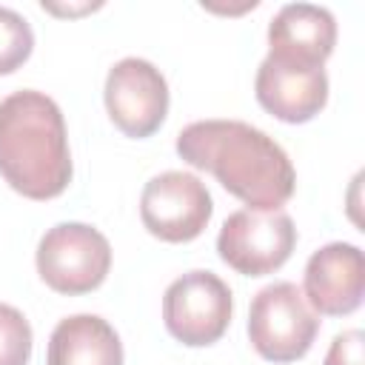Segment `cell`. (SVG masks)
<instances>
[{"label": "cell", "instance_id": "6da1fadb", "mask_svg": "<svg viewBox=\"0 0 365 365\" xmlns=\"http://www.w3.org/2000/svg\"><path fill=\"white\" fill-rule=\"evenodd\" d=\"M177 154L211 171L217 182L254 211H282L297 174L285 148L242 120H197L177 134Z\"/></svg>", "mask_w": 365, "mask_h": 365}, {"label": "cell", "instance_id": "7a4b0ae2", "mask_svg": "<svg viewBox=\"0 0 365 365\" xmlns=\"http://www.w3.org/2000/svg\"><path fill=\"white\" fill-rule=\"evenodd\" d=\"M71 151L60 106L34 88L0 100V174L29 200H51L71 182Z\"/></svg>", "mask_w": 365, "mask_h": 365}, {"label": "cell", "instance_id": "3957f363", "mask_svg": "<svg viewBox=\"0 0 365 365\" xmlns=\"http://www.w3.org/2000/svg\"><path fill=\"white\" fill-rule=\"evenodd\" d=\"M319 317L294 282H271L257 291L248 311V336L259 356L294 362L317 339Z\"/></svg>", "mask_w": 365, "mask_h": 365}, {"label": "cell", "instance_id": "277c9868", "mask_svg": "<svg viewBox=\"0 0 365 365\" xmlns=\"http://www.w3.org/2000/svg\"><path fill=\"white\" fill-rule=\"evenodd\" d=\"M111 268L108 240L88 222H57L37 245V274L57 294H88Z\"/></svg>", "mask_w": 365, "mask_h": 365}, {"label": "cell", "instance_id": "5b68a950", "mask_svg": "<svg viewBox=\"0 0 365 365\" xmlns=\"http://www.w3.org/2000/svg\"><path fill=\"white\" fill-rule=\"evenodd\" d=\"M297 245L294 220L285 211H234L217 237L220 259L245 277H265L282 268Z\"/></svg>", "mask_w": 365, "mask_h": 365}, {"label": "cell", "instance_id": "8992f818", "mask_svg": "<svg viewBox=\"0 0 365 365\" xmlns=\"http://www.w3.org/2000/svg\"><path fill=\"white\" fill-rule=\"evenodd\" d=\"M231 288L214 271H188L163 294V322L174 339L191 348L217 342L231 322Z\"/></svg>", "mask_w": 365, "mask_h": 365}, {"label": "cell", "instance_id": "52a82bcc", "mask_svg": "<svg viewBox=\"0 0 365 365\" xmlns=\"http://www.w3.org/2000/svg\"><path fill=\"white\" fill-rule=\"evenodd\" d=\"M214 202L205 182L188 171H163L151 177L140 197V220L163 242H188L211 220Z\"/></svg>", "mask_w": 365, "mask_h": 365}, {"label": "cell", "instance_id": "ba28073f", "mask_svg": "<svg viewBox=\"0 0 365 365\" xmlns=\"http://www.w3.org/2000/svg\"><path fill=\"white\" fill-rule=\"evenodd\" d=\"M106 108L114 125L128 137H151L168 114V83L163 71L143 57H123L106 77Z\"/></svg>", "mask_w": 365, "mask_h": 365}, {"label": "cell", "instance_id": "9c48e42d", "mask_svg": "<svg viewBox=\"0 0 365 365\" xmlns=\"http://www.w3.org/2000/svg\"><path fill=\"white\" fill-rule=\"evenodd\" d=\"M254 94L265 111L282 123H308L328 103V74L322 66H302L265 57L257 68Z\"/></svg>", "mask_w": 365, "mask_h": 365}, {"label": "cell", "instance_id": "30bf717a", "mask_svg": "<svg viewBox=\"0 0 365 365\" xmlns=\"http://www.w3.org/2000/svg\"><path fill=\"white\" fill-rule=\"evenodd\" d=\"M305 299L325 317H342L362 305L365 259L351 242H328L305 265Z\"/></svg>", "mask_w": 365, "mask_h": 365}, {"label": "cell", "instance_id": "8fae6325", "mask_svg": "<svg viewBox=\"0 0 365 365\" xmlns=\"http://www.w3.org/2000/svg\"><path fill=\"white\" fill-rule=\"evenodd\" d=\"M336 43V20L317 3H285L268 23V57L325 66Z\"/></svg>", "mask_w": 365, "mask_h": 365}, {"label": "cell", "instance_id": "7c38bea8", "mask_svg": "<svg viewBox=\"0 0 365 365\" xmlns=\"http://www.w3.org/2000/svg\"><path fill=\"white\" fill-rule=\"evenodd\" d=\"M46 365H123V342L103 317L74 314L51 331Z\"/></svg>", "mask_w": 365, "mask_h": 365}, {"label": "cell", "instance_id": "4fadbf2b", "mask_svg": "<svg viewBox=\"0 0 365 365\" xmlns=\"http://www.w3.org/2000/svg\"><path fill=\"white\" fill-rule=\"evenodd\" d=\"M34 48V31L29 20L14 11L0 6V74H11L20 68Z\"/></svg>", "mask_w": 365, "mask_h": 365}, {"label": "cell", "instance_id": "5bb4252c", "mask_svg": "<svg viewBox=\"0 0 365 365\" xmlns=\"http://www.w3.org/2000/svg\"><path fill=\"white\" fill-rule=\"evenodd\" d=\"M31 356V325L14 305L0 302V365H26Z\"/></svg>", "mask_w": 365, "mask_h": 365}, {"label": "cell", "instance_id": "9a60e30c", "mask_svg": "<svg viewBox=\"0 0 365 365\" xmlns=\"http://www.w3.org/2000/svg\"><path fill=\"white\" fill-rule=\"evenodd\" d=\"M322 365H362V331L351 328L336 334Z\"/></svg>", "mask_w": 365, "mask_h": 365}]
</instances>
